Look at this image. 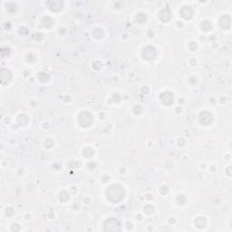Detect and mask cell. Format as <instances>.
I'll list each match as a JSON object with an SVG mask.
<instances>
[{"instance_id": "obj_2", "label": "cell", "mask_w": 232, "mask_h": 232, "mask_svg": "<svg viewBox=\"0 0 232 232\" xmlns=\"http://www.w3.org/2000/svg\"><path fill=\"white\" fill-rule=\"evenodd\" d=\"M120 230V222L115 218H110L104 223V231H118Z\"/></svg>"}, {"instance_id": "obj_9", "label": "cell", "mask_w": 232, "mask_h": 232, "mask_svg": "<svg viewBox=\"0 0 232 232\" xmlns=\"http://www.w3.org/2000/svg\"><path fill=\"white\" fill-rule=\"evenodd\" d=\"M201 27H202V29H203V30H205V31H209L210 29H211V24L209 21H205V22H203V23H202Z\"/></svg>"}, {"instance_id": "obj_5", "label": "cell", "mask_w": 232, "mask_h": 232, "mask_svg": "<svg viewBox=\"0 0 232 232\" xmlns=\"http://www.w3.org/2000/svg\"><path fill=\"white\" fill-rule=\"evenodd\" d=\"M161 101L164 104H167V105H170L172 103V100H173V96L171 93H163L161 95Z\"/></svg>"}, {"instance_id": "obj_6", "label": "cell", "mask_w": 232, "mask_h": 232, "mask_svg": "<svg viewBox=\"0 0 232 232\" xmlns=\"http://www.w3.org/2000/svg\"><path fill=\"white\" fill-rule=\"evenodd\" d=\"M199 119H200V122H202V124H209L211 122V114L207 112H204L200 114Z\"/></svg>"}, {"instance_id": "obj_8", "label": "cell", "mask_w": 232, "mask_h": 232, "mask_svg": "<svg viewBox=\"0 0 232 232\" xmlns=\"http://www.w3.org/2000/svg\"><path fill=\"white\" fill-rule=\"evenodd\" d=\"M195 224L199 229H203L206 226V219L202 217H199L195 220Z\"/></svg>"}, {"instance_id": "obj_10", "label": "cell", "mask_w": 232, "mask_h": 232, "mask_svg": "<svg viewBox=\"0 0 232 232\" xmlns=\"http://www.w3.org/2000/svg\"><path fill=\"white\" fill-rule=\"evenodd\" d=\"M144 211L147 213V214H152V213L153 212V207L148 205V206H146L144 208Z\"/></svg>"}, {"instance_id": "obj_3", "label": "cell", "mask_w": 232, "mask_h": 232, "mask_svg": "<svg viewBox=\"0 0 232 232\" xmlns=\"http://www.w3.org/2000/svg\"><path fill=\"white\" fill-rule=\"evenodd\" d=\"M92 122H93V118L89 113H83L79 115V122L83 127L89 126L92 123Z\"/></svg>"}, {"instance_id": "obj_1", "label": "cell", "mask_w": 232, "mask_h": 232, "mask_svg": "<svg viewBox=\"0 0 232 232\" xmlns=\"http://www.w3.org/2000/svg\"><path fill=\"white\" fill-rule=\"evenodd\" d=\"M107 198L110 201L112 202H119L122 199L124 191L122 190V188L119 185H112L111 187L108 188L107 191H106Z\"/></svg>"}, {"instance_id": "obj_11", "label": "cell", "mask_w": 232, "mask_h": 232, "mask_svg": "<svg viewBox=\"0 0 232 232\" xmlns=\"http://www.w3.org/2000/svg\"><path fill=\"white\" fill-rule=\"evenodd\" d=\"M219 24H220V25L222 26V28H224L225 24H228V25H230V19H229L228 21H221V20H220Z\"/></svg>"}, {"instance_id": "obj_7", "label": "cell", "mask_w": 232, "mask_h": 232, "mask_svg": "<svg viewBox=\"0 0 232 232\" xmlns=\"http://www.w3.org/2000/svg\"><path fill=\"white\" fill-rule=\"evenodd\" d=\"M180 14L181 16L184 17V18H190L192 15V10L191 9V7L189 6H185L182 8V10L180 11Z\"/></svg>"}, {"instance_id": "obj_4", "label": "cell", "mask_w": 232, "mask_h": 232, "mask_svg": "<svg viewBox=\"0 0 232 232\" xmlns=\"http://www.w3.org/2000/svg\"><path fill=\"white\" fill-rule=\"evenodd\" d=\"M155 55H156V52H155V49L153 47H146L144 50H143V57L146 60H152L155 57Z\"/></svg>"}]
</instances>
